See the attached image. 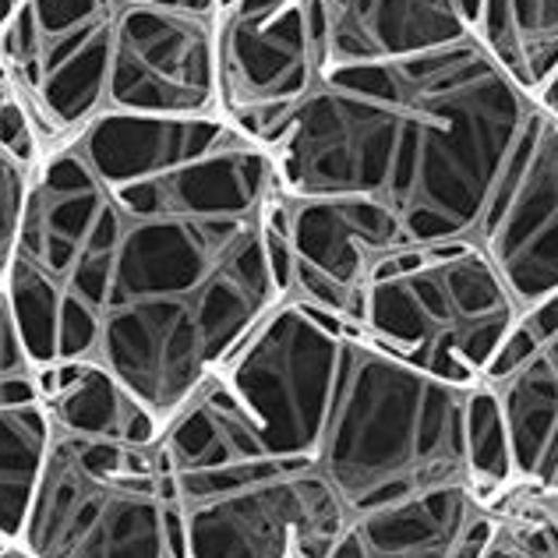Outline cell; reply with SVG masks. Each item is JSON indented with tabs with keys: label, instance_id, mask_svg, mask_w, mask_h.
I'll return each mask as SVG.
<instances>
[{
	"label": "cell",
	"instance_id": "obj_8",
	"mask_svg": "<svg viewBox=\"0 0 558 558\" xmlns=\"http://www.w3.org/2000/svg\"><path fill=\"white\" fill-rule=\"evenodd\" d=\"M350 326L283 298L233 350L219 378L279 457L315 460Z\"/></svg>",
	"mask_w": 558,
	"mask_h": 558
},
{
	"label": "cell",
	"instance_id": "obj_23",
	"mask_svg": "<svg viewBox=\"0 0 558 558\" xmlns=\"http://www.w3.org/2000/svg\"><path fill=\"white\" fill-rule=\"evenodd\" d=\"M128 4H145V8H167V11H184V14H202V19H219L230 11L238 0H128Z\"/></svg>",
	"mask_w": 558,
	"mask_h": 558
},
{
	"label": "cell",
	"instance_id": "obj_16",
	"mask_svg": "<svg viewBox=\"0 0 558 558\" xmlns=\"http://www.w3.org/2000/svg\"><path fill=\"white\" fill-rule=\"evenodd\" d=\"M495 498L477 484H446L350 520L332 558H477Z\"/></svg>",
	"mask_w": 558,
	"mask_h": 558
},
{
	"label": "cell",
	"instance_id": "obj_12",
	"mask_svg": "<svg viewBox=\"0 0 558 558\" xmlns=\"http://www.w3.org/2000/svg\"><path fill=\"white\" fill-rule=\"evenodd\" d=\"M102 113L178 117V121L223 117L216 19L121 0Z\"/></svg>",
	"mask_w": 558,
	"mask_h": 558
},
{
	"label": "cell",
	"instance_id": "obj_14",
	"mask_svg": "<svg viewBox=\"0 0 558 558\" xmlns=\"http://www.w3.org/2000/svg\"><path fill=\"white\" fill-rule=\"evenodd\" d=\"M484 386L506 424L512 484L558 495V290L526 307Z\"/></svg>",
	"mask_w": 558,
	"mask_h": 558
},
{
	"label": "cell",
	"instance_id": "obj_10",
	"mask_svg": "<svg viewBox=\"0 0 558 558\" xmlns=\"http://www.w3.org/2000/svg\"><path fill=\"white\" fill-rule=\"evenodd\" d=\"M269 238L283 298L357 329L368 276L403 244V230L386 198H287L272 187Z\"/></svg>",
	"mask_w": 558,
	"mask_h": 558
},
{
	"label": "cell",
	"instance_id": "obj_7",
	"mask_svg": "<svg viewBox=\"0 0 558 558\" xmlns=\"http://www.w3.org/2000/svg\"><path fill=\"white\" fill-rule=\"evenodd\" d=\"M400 135V71L357 64L322 78L266 138L272 184L287 198H386Z\"/></svg>",
	"mask_w": 558,
	"mask_h": 558
},
{
	"label": "cell",
	"instance_id": "obj_9",
	"mask_svg": "<svg viewBox=\"0 0 558 558\" xmlns=\"http://www.w3.org/2000/svg\"><path fill=\"white\" fill-rule=\"evenodd\" d=\"M121 0H19L0 33L14 93L47 149L107 110V75Z\"/></svg>",
	"mask_w": 558,
	"mask_h": 558
},
{
	"label": "cell",
	"instance_id": "obj_4",
	"mask_svg": "<svg viewBox=\"0 0 558 558\" xmlns=\"http://www.w3.org/2000/svg\"><path fill=\"white\" fill-rule=\"evenodd\" d=\"M470 389L389 357L347 329L315 466L350 520L446 484H474L466 452Z\"/></svg>",
	"mask_w": 558,
	"mask_h": 558
},
{
	"label": "cell",
	"instance_id": "obj_17",
	"mask_svg": "<svg viewBox=\"0 0 558 558\" xmlns=\"http://www.w3.org/2000/svg\"><path fill=\"white\" fill-rule=\"evenodd\" d=\"M474 39L534 99L558 71V0H481Z\"/></svg>",
	"mask_w": 558,
	"mask_h": 558
},
{
	"label": "cell",
	"instance_id": "obj_15",
	"mask_svg": "<svg viewBox=\"0 0 558 558\" xmlns=\"http://www.w3.org/2000/svg\"><path fill=\"white\" fill-rule=\"evenodd\" d=\"M322 71L400 64L474 36L481 0H307Z\"/></svg>",
	"mask_w": 558,
	"mask_h": 558
},
{
	"label": "cell",
	"instance_id": "obj_18",
	"mask_svg": "<svg viewBox=\"0 0 558 558\" xmlns=\"http://www.w3.org/2000/svg\"><path fill=\"white\" fill-rule=\"evenodd\" d=\"M50 438L47 400L0 407V551L22 541Z\"/></svg>",
	"mask_w": 558,
	"mask_h": 558
},
{
	"label": "cell",
	"instance_id": "obj_22",
	"mask_svg": "<svg viewBox=\"0 0 558 558\" xmlns=\"http://www.w3.org/2000/svg\"><path fill=\"white\" fill-rule=\"evenodd\" d=\"M28 178H33V170H28L25 163H19L14 156L0 153V287L8 283L14 252H19Z\"/></svg>",
	"mask_w": 558,
	"mask_h": 558
},
{
	"label": "cell",
	"instance_id": "obj_20",
	"mask_svg": "<svg viewBox=\"0 0 558 558\" xmlns=\"http://www.w3.org/2000/svg\"><path fill=\"white\" fill-rule=\"evenodd\" d=\"M466 452H470V474L474 484L498 498L502 492L517 488L512 484V460H509V442H506V424L498 414L495 392L484 386L470 389V403H466Z\"/></svg>",
	"mask_w": 558,
	"mask_h": 558
},
{
	"label": "cell",
	"instance_id": "obj_2",
	"mask_svg": "<svg viewBox=\"0 0 558 558\" xmlns=\"http://www.w3.org/2000/svg\"><path fill=\"white\" fill-rule=\"evenodd\" d=\"M184 558H332L350 517L315 460L272 452L213 375L163 432Z\"/></svg>",
	"mask_w": 558,
	"mask_h": 558
},
{
	"label": "cell",
	"instance_id": "obj_19",
	"mask_svg": "<svg viewBox=\"0 0 558 558\" xmlns=\"http://www.w3.org/2000/svg\"><path fill=\"white\" fill-rule=\"evenodd\" d=\"M477 558H558V520L545 498L531 488L498 495Z\"/></svg>",
	"mask_w": 558,
	"mask_h": 558
},
{
	"label": "cell",
	"instance_id": "obj_6",
	"mask_svg": "<svg viewBox=\"0 0 558 558\" xmlns=\"http://www.w3.org/2000/svg\"><path fill=\"white\" fill-rule=\"evenodd\" d=\"M19 545L33 558H184L163 435H93L50 421Z\"/></svg>",
	"mask_w": 558,
	"mask_h": 558
},
{
	"label": "cell",
	"instance_id": "obj_3",
	"mask_svg": "<svg viewBox=\"0 0 558 558\" xmlns=\"http://www.w3.org/2000/svg\"><path fill=\"white\" fill-rule=\"evenodd\" d=\"M400 135L386 202L403 244L474 241L534 99L470 36L396 64Z\"/></svg>",
	"mask_w": 558,
	"mask_h": 558
},
{
	"label": "cell",
	"instance_id": "obj_26",
	"mask_svg": "<svg viewBox=\"0 0 558 558\" xmlns=\"http://www.w3.org/2000/svg\"><path fill=\"white\" fill-rule=\"evenodd\" d=\"M534 495H537V492H534ZM541 498H545V506L555 512V520H558V495H541Z\"/></svg>",
	"mask_w": 558,
	"mask_h": 558
},
{
	"label": "cell",
	"instance_id": "obj_24",
	"mask_svg": "<svg viewBox=\"0 0 558 558\" xmlns=\"http://www.w3.org/2000/svg\"><path fill=\"white\" fill-rule=\"evenodd\" d=\"M11 93H14L11 71H8V64H4V57H0V99H4V96H11Z\"/></svg>",
	"mask_w": 558,
	"mask_h": 558
},
{
	"label": "cell",
	"instance_id": "obj_25",
	"mask_svg": "<svg viewBox=\"0 0 558 558\" xmlns=\"http://www.w3.org/2000/svg\"><path fill=\"white\" fill-rule=\"evenodd\" d=\"M0 558H33V555H28L22 545H14V548H4V551H0Z\"/></svg>",
	"mask_w": 558,
	"mask_h": 558
},
{
	"label": "cell",
	"instance_id": "obj_13",
	"mask_svg": "<svg viewBox=\"0 0 558 558\" xmlns=\"http://www.w3.org/2000/svg\"><path fill=\"white\" fill-rule=\"evenodd\" d=\"M474 244L495 262L523 312L558 290V124L537 107L484 205Z\"/></svg>",
	"mask_w": 558,
	"mask_h": 558
},
{
	"label": "cell",
	"instance_id": "obj_11",
	"mask_svg": "<svg viewBox=\"0 0 558 558\" xmlns=\"http://www.w3.org/2000/svg\"><path fill=\"white\" fill-rule=\"evenodd\" d=\"M219 110L262 145L322 78L307 0H238L216 19Z\"/></svg>",
	"mask_w": 558,
	"mask_h": 558
},
{
	"label": "cell",
	"instance_id": "obj_21",
	"mask_svg": "<svg viewBox=\"0 0 558 558\" xmlns=\"http://www.w3.org/2000/svg\"><path fill=\"white\" fill-rule=\"evenodd\" d=\"M47 400L43 368L25 347V336L8 298V287H0V407L39 403Z\"/></svg>",
	"mask_w": 558,
	"mask_h": 558
},
{
	"label": "cell",
	"instance_id": "obj_5",
	"mask_svg": "<svg viewBox=\"0 0 558 558\" xmlns=\"http://www.w3.org/2000/svg\"><path fill=\"white\" fill-rule=\"evenodd\" d=\"M520 318L523 304L481 244H400L375 262L357 332L410 368L474 389Z\"/></svg>",
	"mask_w": 558,
	"mask_h": 558
},
{
	"label": "cell",
	"instance_id": "obj_1",
	"mask_svg": "<svg viewBox=\"0 0 558 558\" xmlns=\"http://www.w3.org/2000/svg\"><path fill=\"white\" fill-rule=\"evenodd\" d=\"M272 187L223 117L99 113L57 142L4 283L33 361L89 364L170 424L283 301Z\"/></svg>",
	"mask_w": 558,
	"mask_h": 558
}]
</instances>
